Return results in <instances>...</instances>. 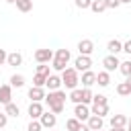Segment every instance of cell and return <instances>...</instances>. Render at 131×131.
<instances>
[{
	"instance_id": "83f0119b",
	"label": "cell",
	"mask_w": 131,
	"mask_h": 131,
	"mask_svg": "<svg viewBox=\"0 0 131 131\" xmlns=\"http://www.w3.org/2000/svg\"><path fill=\"white\" fill-rule=\"evenodd\" d=\"M92 90L90 88H82V104H90L92 102Z\"/></svg>"
},
{
	"instance_id": "3957f363",
	"label": "cell",
	"mask_w": 131,
	"mask_h": 131,
	"mask_svg": "<svg viewBox=\"0 0 131 131\" xmlns=\"http://www.w3.org/2000/svg\"><path fill=\"white\" fill-rule=\"evenodd\" d=\"M61 84H63L68 90L78 88V84H80V76H78V72H76L74 68H66V70L61 72Z\"/></svg>"
},
{
	"instance_id": "44dd1931",
	"label": "cell",
	"mask_w": 131,
	"mask_h": 131,
	"mask_svg": "<svg viewBox=\"0 0 131 131\" xmlns=\"http://www.w3.org/2000/svg\"><path fill=\"white\" fill-rule=\"evenodd\" d=\"M14 4H16V8L20 12H31L33 10V0H16Z\"/></svg>"
},
{
	"instance_id": "4dcf8cb0",
	"label": "cell",
	"mask_w": 131,
	"mask_h": 131,
	"mask_svg": "<svg viewBox=\"0 0 131 131\" xmlns=\"http://www.w3.org/2000/svg\"><path fill=\"white\" fill-rule=\"evenodd\" d=\"M92 104H108V100H106L104 94H94L92 96Z\"/></svg>"
},
{
	"instance_id": "ffe728a7",
	"label": "cell",
	"mask_w": 131,
	"mask_h": 131,
	"mask_svg": "<svg viewBox=\"0 0 131 131\" xmlns=\"http://www.w3.org/2000/svg\"><path fill=\"white\" fill-rule=\"evenodd\" d=\"M125 125H127L125 115H113L111 117V127H125Z\"/></svg>"
},
{
	"instance_id": "7402d4cb",
	"label": "cell",
	"mask_w": 131,
	"mask_h": 131,
	"mask_svg": "<svg viewBox=\"0 0 131 131\" xmlns=\"http://www.w3.org/2000/svg\"><path fill=\"white\" fill-rule=\"evenodd\" d=\"M4 113H6L8 117H18V115H20V108H18L14 102H8V104H4Z\"/></svg>"
},
{
	"instance_id": "277c9868",
	"label": "cell",
	"mask_w": 131,
	"mask_h": 131,
	"mask_svg": "<svg viewBox=\"0 0 131 131\" xmlns=\"http://www.w3.org/2000/svg\"><path fill=\"white\" fill-rule=\"evenodd\" d=\"M39 123H41L43 129H53L55 123H57V117H55L51 111H43V115L39 117Z\"/></svg>"
},
{
	"instance_id": "74e56055",
	"label": "cell",
	"mask_w": 131,
	"mask_h": 131,
	"mask_svg": "<svg viewBox=\"0 0 131 131\" xmlns=\"http://www.w3.org/2000/svg\"><path fill=\"white\" fill-rule=\"evenodd\" d=\"M6 57H8V53H6L4 49H0V66H4V63H6Z\"/></svg>"
},
{
	"instance_id": "d6986e66",
	"label": "cell",
	"mask_w": 131,
	"mask_h": 131,
	"mask_svg": "<svg viewBox=\"0 0 131 131\" xmlns=\"http://www.w3.org/2000/svg\"><path fill=\"white\" fill-rule=\"evenodd\" d=\"M96 84L102 86V88L108 86V84H111V74H108V72H98V74H96Z\"/></svg>"
},
{
	"instance_id": "ee69618b",
	"label": "cell",
	"mask_w": 131,
	"mask_h": 131,
	"mask_svg": "<svg viewBox=\"0 0 131 131\" xmlns=\"http://www.w3.org/2000/svg\"><path fill=\"white\" fill-rule=\"evenodd\" d=\"M6 2H8V4H14V2H16V0H6Z\"/></svg>"
},
{
	"instance_id": "30bf717a",
	"label": "cell",
	"mask_w": 131,
	"mask_h": 131,
	"mask_svg": "<svg viewBox=\"0 0 131 131\" xmlns=\"http://www.w3.org/2000/svg\"><path fill=\"white\" fill-rule=\"evenodd\" d=\"M29 98H31V102H41L45 98V90L39 88V86H31L29 88Z\"/></svg>"
},
{
	"instance_id": "ac0fdd59",
	"label": "cell",
	"mask_w": 131,
	"mask_h": 131,
	"mask_svg": "<svg viewBox=\"0 0 131 131\" xmlns=\"http://www.w3.org/2000/svg\"><path fill=\"white\" fill-rule=\"evenodd\" d=\"M90 115H96V117H104V115H108V104H92Z\"/></svg>"
},
{
	"instance_id": "9c48e42d",
	"label": "cell",
	"mask_w": 131,
	"mask_h": 131,
	"mask_svg": "<svg viewBox=\"0 0 131 131\" xmlns=\"http://www.w3.org/2000/svg\"><path fill=\"white\" fill-rule=\"evenodd\" d=\"M0 102H2V104L12 102V86H10V84H2V86H0Z\"/></svg>"
},
{
	"instance_id": "5b68a950",
	"label": "cell",
	"mask_w": 131,
	"mask_h": 131,
	"mask_svg": "<svg viewBox=\"0 0 131 131\" xmlns=\"http://www.w3.org/2000/svg\"><path fill=\"white\" fill-rule=\"evenodd\" d=\"M90 66H92L90 55H80V57H76V61H74V70H76V72H86V70H90Z\"/></svg>"
},
{
	"instance_id": "d4e9b609",
	"label": "cell",
	"mask_w": 131,
	"mask_h": 131,
	"mask_svg": "<svg viewBox=\"0 0 131 131\" xmlns=\"http://www.w3.org/2000/svg\"><path fill=\"white\" fill-rule=\"evenodd\" d=\"M90 10L92 12H102V10H106V6H104V0H92V4H90Z\"/></svg>"
},
{
	"instance_id": "52a82bcc",
	"label": "cell",
	"mask_w": 131,
	"mask_h": 131,
	"mask_svg": "<svg viewBox=\"0 0 131 131\" xmlns=\"http://www.w3.org/2000/svg\"><path fill=\"white\" fill-rule=\"evenodd\" d=\"M35 59H37V63H49L53 59V51L51 49H37L35 51Z\"/></svg>"
},
{
	"instance_id": "9a60e30c",
	"label": "cell",
	"mask_w": 131,
	"mask_h": 131,
	"mask_svg": "<svg viewBox=\"0 0 131 131\" xmlns=\"http://www.w3.org/2000/svg\"><path fill=\"white\" fill-rule=\"evenodd\" d=\"M86 125H88V129H90V131H98V129H102V117L90 115V117H88V121H86Z\"/></svg>"
},
{
	"instance_id": "e0dca14e",
	"label": "cell",
	"mask_w": 131,
	"mask_h": 131,
	"mask_svg": "<svg viewBox=\"0 0 131 131\" xmlns=\"http://www.w3.org/2000/svg\"><path fill=\"white\" fill-rule=\"evenodd\" d=\"M6 63L16 68V66H20V63H23V55H20L18 51H12V53H8V57H6Z\"/></svg>"
},
{
	"instance_id": "7a4b0ae2",
	"label": "cell",
	"mask_w": 131,
	"mask_h": 131,
	"mask_svg": "<svg viewBox=\"0 0 131 131\" xmlns=\"http://www.w3.org/2000/svg\"><path fill=\"white\" fill-rule=\"evenodd\" d=\"M70 57H72L70 49H57V51L53 53V59H51V66H53V70H57V72H63V70H66V66H68V61H70Z\"/></svg>"
},
{
	"instance_id": "ab89813d",
	"label": "cell",
	"mask_w": 131,
	"mask_h": 131,
	"mask_svg": "<svg viewBox=\"0 0 131 131\" xmlns=\"http://www.w3.org/2000/svg\"><path fill=\"white\" fill-rule=\"evenodd\" d=\"M111 131H127L125 127H111Z\"/></svg>"
},
{
	"instance_id": "d590c367",
	"label": "cell",
	"mask_w": 131,
	"mask_h": 131,
	"mask_svg": "<svg viewBox=\"0 0 131 131\" xmlns=\"http://www.w3.org/2000/svg\"><path fill=\"white\" fill-rule=\"evenodd\" d=\"M6 123H8V115L6 113H0V129L6 127Z\"/></svg>"
},
{
	"instance_id": "6da1fadb",
	"label": "cell",
	"mask_w": 131,
	"mask_h": 131,
	"mask_svg": "<svg viewBox=\"0 0 131 131\" xmlns=\"http://www.w3.org/2000/svg\"><path fill=\"white\" fill-rule=\"evenodd\" d=\"M66 92L63 90H53V92H49V94H45V102H47V106H49V111L53 113V115H59V113H63V108H66Z\"/></svg>"
},
{
	"instance_id": "8992f818",
	"label": "cell",
	"mask_w": 131,
	"mask_h": 131,
	"mask_svg": "<svg viewBox=\"0 0 131 131\" xmlns=\"http://www.w3.org/2000/svg\"><path fill=\"white\" fill-rule=\"evenodd\" d=\"M119 63H121V61H119V57H117V55H111V53L102 59L104 72H108V74H111V72H115V70H119Z\"/></svg>"
},
{
	"instance_id": "603a6c76",
	"label": "cell",
	"mask_w": 131,
	"mask_h": 131,
	"mask_svg": "<svg viewBox=\"0 0 131 131\" xmlns=\"http://www.w3.org/2000/svg\"><path fill=\"white\" fill-rule=\"evenodd\" d=\"M10 86H12V88H23V86H25V76H20V74L10 76Z\"/></svg>"
},
{
	"instance_id": "f6af8a7d",
	"label": "cell",
	"mask_w": 131,
	"mask_h": 131,
	"mask_svg": "<svg viewBox=\"0 0 131 131\" xmlns=\"http://www.w3.org/2000/svg\"><path fill=\"white\" fill-rule=\"evenodd\" d=\"M98 131H104V129H98Z\"/></svg>"
},
{
	"instance_id": "e575fe53",
	"label": "cell",
	"mask_w": 131,
	"mask_h": 131,
	"mask_svg": "<svg viewBox=\"0 0 131 131\" xmlns=\"http://www.w3.org/2000/svg\"><path fill=\"white\" fill-rule=\"evenodd\" d=\"M104 6H106V8H119L121 2H119V0H104Z\"/></svg>"
},
{
	"instance_id": "7c38bea8",
	"label": "cell",
	"mask_w": 131,
	"mask_h": 131,
	"mask_svg": "<svg viewBox=\"0 0 131 131\" xmlns=\"http://www.w3.org/2000/svg\"><path fill=\"white\" fill-rule=\"evenodd\" d=\"M45 86L49 88V92L59 90V86H61V78H59V76H55V74H49V76H47V80H45Z\"/></svg>"
},
{
	"instance_id": "f546056e",
	"label": "cell",
	"mask_w": 131,
	"mask_h": 131,
	"mask_svg": "<svg viewBox=\"0 0 131 131\" xmlns=\"http://www.w3.org/2000/svg\"><path fill=\"white\" fill-rule=\"evenodd\" d=\"M45 80H47V76L35 74V76H33V86H39V88H43V86H45Z\"/></svg>"
},
{
	"instance_id": "cb8c5ba5",
	"label": "cell",
	"mask_w": 131,
	"mask_h": 131,
	"mask_svg": "<svg viewBox=\"0 0 131 131\" xmlns=\"http://www.w3.org/2000/svg\"><path fill=\"white\" fill-rule=\"evenodd\" d=\"M74 104H82V88H74L72 92H70V96H68Z\"/></svg>"
},
{
	"instance_id": "8d00e7d4",
	"label": "cell",
	"mask_w": 131,
	"mask_h": 131,
	"mask_svg": "<svg viewBox=\"0 0 131 131\" xmlns=\"http://www.w3.org/2000/svg\"><path fill=\"white\" fill-rule=\"evenodd\" d=\"M123 51H125V53H129V55H131V39H129V41H125V43H123Z\"/></svg>"
},
{
	"instance_id": "836d02e7",
	"label": "cell",
	"mask_w": 131,
	"mask_h": 131,
	"mask_svg": "<svg viewBox=\"0 0 131 131\" xmlns=\"http://www.w3.org/2000/svg\"><path fill=\"white\" fill-rule=\"evenodd\" d=\"M90 4H92V0H76V6L82 8V10L84 8H90Z\"/></svg>"
},
{
	"instance_id": "7bdbcfd3",
	"label": "cell",
	"mask_w": 131,
	"mask_h": 131,
	"mask_svg": "<svg viewBox=\"0 0 131 131\" xmlns=\"http://www.w3.org/2000/svg\"><path fill=\"white\" fill-rule=\"evenodd\" d=\"M119 2H121V4H129L131 0H119Z\"/></svg>"
},
{
	"instance_id": "f1b7e54d",
	"label": "cell",
	"mask_w": 131,
	"mask_h": 131,
	"mask_svg": "<svg viewBox=\"0 0 131 131\" xmlns=\"http://www.w3.org/2000/svg\"><path fill=\"white\" fill-rule=\"evenodd\" d=\"M78 127H80V121H78L76 117H72V119L66 121V129H68V131H76Z\"/></svg>"
},
{
	"instance_id": "484cf974",
	"label": "cell",
	"mask_w": 131,
	"mask_h": 131,
	"mask_svg": "<svg viewBox=\"0 0 131 131\" xmlns=\"http://www.w3.org/2000/svg\"><path fill=\"white\" fill-rule=\"evenodd\" d=\"M119 72L127 78V76H131V59H127V61H121L119 63Z\"/></svg>"
},
{
	"instance_id": "5bb4252c",
	"label": "cell",
	"mask_w": 131,
	"mask_h": 131,
	"mask_svg": "<svg viewBox=\"0 0 131 131\" xmlns=\"http://www.w3.org/2000/svg\"><path fill=\"white\" fill-rule=\"evenodd\" d=\"M82 86L84 88H90L92 84H96V74L94 72H90V70H86V72H82Z\"/></svg>"
},
{
	"instance_id": "60d3db41",
	"label": "cell",
	"mask_w": 131,
	"mask_h": 131,
	"mask_svg": "<svg viewBox=\"0 0 131 131\" xmlns=\"http://www.w3.org/2000/svg\"><path fill=\"white\" fill-rule=\"evenodd\" d=\"M125 129H127V131H131V117L127 119V125H125Z\"/></svg>"
},
{
	"instance_id": "4fadbf2b",
	"label": "cell",
	"mask_w": 131,
	"mask_h": 131,
	"mask_svg": "<svg viewBox=\"0 0 131 131\" xmlns=\"http://www.w3.org/2000/svg\"><path fill=\"white\" fill-rule=\"evenodd\" d=\"M43 111H45V108H43L41 102H31V104H29V117L35 119V121H39V117L43 115Z\"/></svg>"
},
{
	"instance_id": "b9f144b4",
	"label": "cell",
	"mask_w": 131,
	"mask_h": 131,
	"mask_svg": "<svg viewBox=\"0 0 131 131\" xmlns=\"http://www.w3.org/2000/svg\"><path fill=\"white\" fill-rule=\"evenodd\" d=\"M127 84H129V88H131V76H127V80H125Z\"/></svg>"
},
{
	"instance_id": "8fae6325",
	"label": "cell",
	"mask_w": 131,
	"mask_h": 131,
	"mask_svg": "<svg viewBox=\"0 0 131 131\" xmlns=\"http://www.w3.org/2000/svg\"><path fill=\"white\" fill-rule=\"evenodd\" d=\"M78 51H80V55H90V53L94 51V43H92L90 39H82V41L78 43Z\"/></svg>"
},
{
	"instance_id": "1f68e13d",
	"label": "cell",
	"mask_w": 131,
	"mask_h": 131,
	"mask_svg": "<svg viewBox=\"0 0 131 131\" xmlns=\"http://www.w3.org/2000/svg\"><path fill=\"white\" fill-rule=\"evenodd\" d=\"M43 127H41V123L39 121H35V119H31V123H29V127H27V131H41Z\"/></svg>"
},
{
	"instance_id": "d6a6232c",
	"label": "cell",
	"mask_w": 131,
	"mask_h": 131,
	"mask_svg": "<svg viewBox=\"0 0 131 131\" xmlns=\"http://www.w3.org/2000/svg\"><path fill=\"white\" fill-rule=\"evenodd\" d=\"M37 74H41V76H49V66H47V63H39V66H37Z\"/></svg>"
},
{
	"instance_id": "4316f807",
	"label": "cell",
	"mask_w": 131,
	"mask_h": 131,
	"mask_svg": "<svg viewBox=\"0 0 131 131\" xmlns=\"http://www.w3.org/2000/svg\"><path fill=\"white\" fill-rule=\"evenodd\" d=\"M117 92H119L121 96H129V94H131V88H129L127 82H119V84H117Z\"/></svg>"
},
{
	"instance_id": "ba28073f",
	"label": "cell",
	"mask_w": 131,
	"mask_h": 131,
	"mask_svg": "<svg viewBox=\"0 0 131 131\" xmlns=\"http://www.w3.org/2000/svg\"><path fill=\"white\" fill-rule=\"evenodd\" d=\"M74 117L82 123V121H88V117H90V108H88V104H76V108H74Z\"/></svg>"
},
{
	"instance_id": "2e32d148",
	"label": "cell",
	"mask_w": 131,
	"mask_h": 131,
	"mask_svg": "<svg viewBox=\"0 0 131 131\" xmlns=\"http://www.w3.org/2000/svg\"><path fill=\"white\" fill-rule=\"evenodd\" d=\"M106 51H108L111 55H117L119 51H123V43H121L119 39H111V41L106 43Z\"/></svg>"
},
{
	"instance_id": "f35d334b",
	"label": "cell",
	"mask_w": 131,
	"mask_h": 131,
	"mask_svg": "<svg viewBox=\"0 0 131 131\" xmlns=\"http://www.w3.org/2000/svg\"><path fill=\"white\" fill-rule=\"evenodd\" d=\"M76 131H90V129H88V125H84V123H80V127H78Z\"/></svg>"
}]
</instances>
